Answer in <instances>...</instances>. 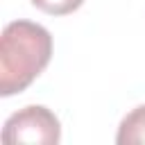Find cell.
Returning <instances> with one entry per match:
<instances>
[{
	"label": "cell",
	"mask_w": 145,
	"mask_h": 145,
	"mask_svg": "<svg viewBox=\"0 0 145 145\" xmlns=\"http://www.w3.org/2000/svg\"><path fill=\"white\" fill-rule=\"evenodd\" d=\"M52 36L32 20H14L0 39V95L25 91L50 63Z\"/></svg>",
	"instance_id": "1"
},
{
	"label": "cell",
	"mask_w": 145,
	"mask_h": 145,
	"mask_svg": "<svg viewBox=\"0 0 145 145\" xmlns=\"http://www.w3.org/2000/svg\"><path fill=\"white\" fill-rule=\"evenodd\" d=\"M59 138H61L59 118L48 106H39V104L11 113L2 127V143L7 145H18V143L54 145L59 143Z\"/></svg>",
	"instance_id": "2"
},
{
	"label": "cell",
	"mask_w": 145,
	"mask_h": 145,
	"mask_svg": "<svg viewBox=\"0 0 145 145\" xmlns=\"http://www.w3.org/2000/svg\"><path fill=\"white\" fill-rule=\"evenodd\" d=\"M116 140L120 145H136V143H145V104L136 106L134 111H129L120 127H118V136Z\"/></svg>",
	"instance_id": "3"
},
{
	"label": "cell",
	"mask_w": 145,
	"mask_h": 145,
	"mask_svg": "<svg viewBox=\"0 0 145 145\" xmlns=\"http://www.w3.org/2000/svg\"><path fill=\"white\" fill-rule=\"evenodd\" d=\"M84 0H32V5L45 14H52V16H66V14H72L75 9L82 7Z\"/></svg>",
	"instance_id": "4"
}]
</instances>
